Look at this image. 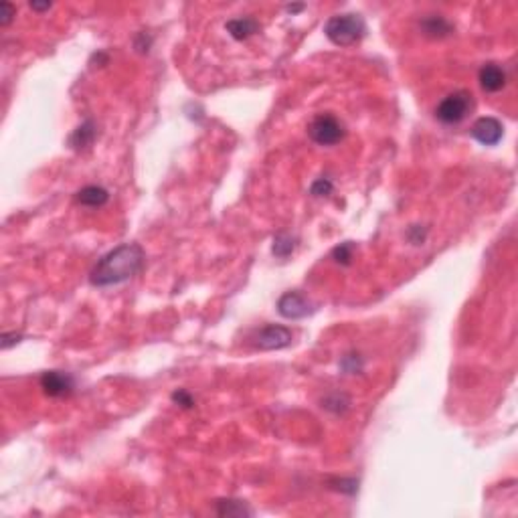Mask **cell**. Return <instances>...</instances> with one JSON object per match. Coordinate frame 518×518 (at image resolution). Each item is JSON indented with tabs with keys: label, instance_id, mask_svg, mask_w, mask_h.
Returning a JSON list of instances; mask_svg holds the SVG:
<instances>
[{
	"label": "cell",
	"instance_id": "obj_1",
	"mask_svg": "<svg viewBox=\"0 0 518 518\" xmlns=\"http://www.w3.org/2000/svg\"><path fill=\"white\" fill-rule=\"evenodd\" d=\"M144 259V249L138 243H124L95 263L89 273V282L97 288L124 284L142 269Z\"/></svg>",
	"mask_w": 518,
	"mask_h": 518
},
{
	"label": "cell",
	"instance_id": "obj_2",
	"mask_svg": "<svg viewBox=\"0 0 518 518\" xmlns=\"http://www.w3.org/2000/svg\"><path fill=\"white\" fill-rule=\"evenodd\" d=\"M326 37L338 47H350L356 45L367 35V25L360 14L346 12V14H334L324 25Z\"/></svg>",
	"mask_w": 518,
	"mask_h": 518
},
{
	"label": "cell",
	"instance_id": "obj_3",
	"mask_svg": "<svg viewBox=\"0 0 518 518\" xmlns=\"http://www.w3.org/2000/svg\"><path fill=\"white\" fill-rule=\"evenodd\" d=\"M474 110V97L470 91H454L449 95H445L439 106L435 108V118L447 126L452 124H460L470 112Z\"/></svg>",
	"mask_w": 518,
	"mask_h": 518
},
{
	"label": "cell",
	"instance_id": "obj_4",
	"mask_svg": "<svg viewBox=\"0 0 518 518\" xmlns=\"http://www.w3.org/2000/svg\"><path fill=\"white\" fill-rule=\"evenodd\" d=\"M345 124L332 114H320L308 126V136L320 146H334L345 138Z\"/></svg>",
	"mask_w": 518,
	"mask_h": 518
},
{
	"label": "cell",
	"instance_id": "obj_5",
	"mask_svg": "<svg viewBox=\"0 0 518 518\" xmlns=\"http://www.w3.org/2000/svg\"><path fill=\"white\" fill-rule=\"evenodd\" d=\"M292 330L286 328V326H280V324H269V326H263L256 336V346L259 350H280V348H286V346L292 345Z\"/></svg>",
	"mask_w": 518,
	"mask_h": 518
},
{
	"label": "cell",
	"instance_id": "obj_6",
	"mask_svg": "<svg viewBox=\"0 0 518 518\" xmlns=\"http://www.w3.org/2000/svg\"><path fill=\"white\" fill-rule=\"evenodd\" d=\"M278 312L288 320H300V318L310 316L314 312V308L300 292H286L278 300Z\"/></svg>",
	"mask_w": 518,
	"mask_h": 518
},
{
	"label": "cell",
	"instance_id": "obj_7",
	"mask_svg": "<svg viewBox=\"0 0 518 518\" xmlns=\"http://www.w3.org/2000/svg\"><path fill=\"white\" fill-rule=\"evenodd\" d=\"M470 132H472V136L480 144H484V146H496L502 140V136H504V126L500 124V120L486 116V118L476 120Z\"/></svg>",
	"mask_w": 518,
	"mask_h": 518
},
{
	"label": "cell",
	"instance_id": "obj_8",
	"mask_svg": "<svg viewBox=\"0 0 518 518\" xmlns=\"http://www.w3.org/2000/svg\"><path fill=\"white\" fill-rule=\"evenodd\" d=\"M41 388L49 397H67L75 388V381L71 375L61 371H47L41 375Z\"/></svg>",
	"mask_w": 518,
	"mask_h": 518
},
{
	"label": "cell",
	"instance_id": "obj_9",
	"mask_svg": "<svg viewBox=\"0 0 518 518\" xmlns=\"http://www.w3.org/2000/svg\"><path fill=\"white\" fill-rule=\"evenodd\" d=\"M478 82L484 91L496 93L506 86V71L498 63H486L478 73Z\"/></svg>",
	"mask_w": 518,
	"mask_h": 518
},
{
	"label": "cell",
	"instance_id": "obj_10",
	"mask_svg": "<svg viewBox=\"0 0 518 518\" xmlns=\"http://www.w3.org/2000/svg\"><path fill=\"white\" fill-rule=\"evenodd\" d=\"M259 29H261V25H259L256 18H251V16H243V18H233V21H229L227 23V31H229V35L233 37V39H237V41H245V39H249L251 35H256Z\"/></svg>",
	"mask_w": 518,
	"mask_h": 518
},
{
	"label": "cell",
	"instance_id": "obj_11",
	"mask_svg": "<svg viewBox=\"0 0 518 518\" xmlns=\"http://www.w3.org/2000/svg\"><path fill=\"white\" fill-rule=\"evenodd\" d=\"M75 201L84 207H103L108 201H110V193L103 188V186H97V184H89V186H84L77 195H75Z\"/></svg>",
	"mask_w": 518,
	"mask_h": 518
},
{
	"label": "cell",
	"instance_id": "obj_12",
	"mask_svg": "<svg viewBox=\"0 0 518 518\" xmlns=\"http://www.w3.org/2000/svg\"><path fill=\"white\" fill-rule=\"evenodd\" d=\"M217 508V515L219 517H251L254 515V510L247 506V502H243V500H231V498H227V500H217L215 504Z\"/></svg>",
	"mask_w": 518,
	"mask_h": 518
},
{
	"label": "cell",
	"instance_id": "obj_13",
	"mask_svg": "<svg viewBox=\"0 0 518 518\" xmlns=\"http://www.w3.org/2000/svg\"><path fill=\"white\" fill-rule=\"evenodd\" d=\"M93 140H95V124H93L91 120H87V122H84L79 128L71 134L69 144H71V148H75V150H84L87 146H91Z\"/></svg>",
	"mask_w": 518,
	"mask_h": 518
},
{
	"label": "cell",
	"instance_id": "obj_14",
	"mask_svg": "<svg viewBox=\"0 0 518 518\" xmlns=\"http://www.w3.org/2000/svg\"><path fill=\"white\" fill-rule=\"evenodd\" d=\"M421 29L430 37H445V35H449L454 31V27L443 16H439V14H432V16L423 18Z\"/></svg>",
	"mask_w": 518,
	"mask_h": 518
},
{
	"label": "cell",
	"instance_id": "obj_15",
	"mask_svg": "<svg viewBox=\"0 0 518 518\" xmlns=\"http://www.w3.org/2000/svg\"><path fill=\"white\" fill-rule=\"evenodd\" d=\"M294 249H296V241H294L292 235H288V233H278L275 235L273 245H271V251H273L275 258L286 259L288 256L294 254Z\"/></svg>",
	"mask_w": 518,
	"mask_h": 518
},
{
	"label": "cell",
	"instance_id": "obj_16",
	"mask_svg": "<svg viewBox=\"0 0 518 518\" xmlns=\"http://www.w3.org/2000/svg\"><path fill=\"white\" fill-rule=\"evenodd\" d=\"M352 254H354V245H352L350 241H346V243H341L338 247L332 249V259H334L336 263L348 265L350 259H352Z\"/></svg>",
	"mask_w": 518,
	"mask_h": 518
},
{
	"label": "cell",
	"instance_id": "obj_17",
	"mask_svg": "<svg viewBox=\"0 0 518 518\" xmlns=\"http://www.w3.org/2000/svg\"><path fill=\"white\" fill-rule=\"evenodd\" d=\"M310 193H312L314 197H326V195L332 193V182H330L328 178H318V180L312 184Z\"/></svg>",
	"mask_w": 518,
	"mask_h": 518
},
{
	"label": "cell",
	"instance_id": "obj_18",
	"mask_svg": "<svg viewBox=\"0 0 518 518\" xmlns=\"http://www.w3.org/2000/svg\"><path fill=\"white\" fill-rule=\"evenodd\" d=\"M14 14H16V8H14L10 2H2V4H0V25H2V27L10 25V21H12Z\"/></svg>",
	"mask_w": 518,
	"mask_h": 518
},
{
	"label": "cell",
	"instance_id": "obj_19",
	"mask_svg": "<svg viewBox=\"0 0 518 518\" xmlns=\"http://www.w3.org/2000/svg\"><path fill=\"white\" fill-rule=\"evenodd\" d=\"M173 401L174 403H178L180 407H184V409H188V407H193L195 405V399L186 393V391H176V393H173Z\"/></svg>",
	"mask_w": 518,
	"mask_h": 518
},
{
	"label": "cell",
	"instance_id": "obj_20",
	"mask_svg": "<svg viewBox=\"0 0 518 518\" xmlns=\"http://www.w3.org/2000/svg\"><path fill=\"white\" fill-rule=\"evenodd\" d=\"M21 341V334H2V348H10Z\"/></svg>",
	"mask_w": 518,
	"mask_h": 518
},
{
	"label": "cell",
	"instance_id": "obj_21",
	"mask_svg": "<svg viewBox=\"0 0 518 518\" xmlns=\"http://www.w3.org/2000/svg\"><path fill=\"white\" fill-rule=\"evenodd\" d=\"M31 8H33V10H49V8H51V4H49V2H43V4H39V2H31Z\"/></svg>",
	"mask_w": 518,
	"mask_h": 518
}]
</instances>
